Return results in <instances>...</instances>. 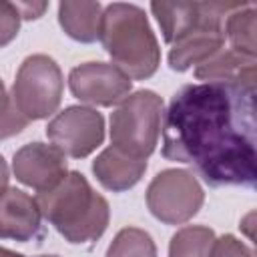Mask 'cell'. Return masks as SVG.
<instances>
[{
	"mask_svg": "<svg viewBox=\"0 0 257 257\" xmlns=\"http://www.w3.org/2000/svg\"><path fill=\"white\" fill-rule=\"evenodd\" d=\"M161 155L191 165L209 187H255V88L195 82L169 102Z\"/></svg>",
	"mask_w": 257,
	"mask_h": 257,
	"instance_id": "1",
	"label": "cell"
},
{
	"mask_svg": "<svg viewBox=\"0 0 257 257\" xmlns=\"http://www.w3.org/2000/svg\"><path fill=\"white\" fill-rule=\"evenodd\" d=\"M36 203L42 217L72 245L92 243L108 227V201L78 171H68L56 187L38 193Z\"/></svg>",
	"mask_w": 257,
	"mask_h": 257,
	"instance_id": "2",
	"label": "cell"
},
{
	"mask_svg": "<svg viewBox=\"0 0 257 257\" xmlns=\"http://www.w3.org/2000/svg\"><path fill=\"white\" fill-rule=\"evenodd\" d=\"M98 40L112 64L131 80L151 78L161 64L159 40L145 10L137 4L112 2L104 6Z\"/></svg>",
	"mask_w": 257,
	"mask_h": 257,
	"instance_id": "3",
	"label": "cell"
},
{
	"mask_svg": "<svg viewBox=\"0 0 257 257\" xmlns=\"http://www.w3.org/2000/svg\"><path fill=\"white\" fill-rule=\"evenodd\" d=\"M163 98L155 90H135L110 112V147L147 161L159 143Z\"/></svg>",
	"mask_w": 257,
	"mask_h": 257,
	"instance_id": "4",
	"label": "cell"
},
{
	"mask_svg": "<svg viewBox=\"0 0 257 257\" xmlns=\"http://www.w3.org/2000/svg\"><path fill=\"white\" fill-rule=\"evenodd\" d=\"M62 90L64 78L56 60L48 54H30L18 66L10 96L30 122L52 116L60 106Z\"/></svg>",
	"mask_w": 257,
	"mask_h": 257,
	"instance_id": "5",
	"label": "cell"
},
{
	"mask_svg": "<svg viewBox=\"0 0 257 257\" xmlns=\"http://www.w3.org/2000/svg\"><path fill=\"white\" fill-rule=\"evenodd\" d=\"M147 207L165 225H183L203 207L205 193L191 171L165 169L147 187Z\"/></svg>",
	"mask_w": 257,
	"mask_h": 257,
	"instance_id": "6",
	"label": "cell"
},
{
	"mask_svg": "<svg viewBox=\"0 0 257 257\" xmlns=\"http://www.w3.org/2000/svg\"><path fill=\"white\" fill-rule=\"evenodd\" d=\"M239 4L241 2H205L199 22L175 44H171L167 56L171 70L185 72L217 54L225 44L223 18Z\"/></svg>",
	"mask_w": 257,
	"mask_h": 257,
	"instance_id": "7",
	"label": "cell"
},
{
	"mask_svg": "<svg viewBox=\"0 0 257 257\" xmlns=\"http://www.w3.org/2000/svg\"><path fill=\"white\" fill-rule=\"evenodd\" d=\"M46 137L64 157L84 159L102 145L104 118L90 106H66L46 124Z\"/></svg>",
	"mask_w": 257,
	"mask_h": 257,
	"instance_id": "8",
	"label": "cell"
},
{
	"mask_svg": "<svg viewBox=\"0 0 257 257\" xmlns=\"http://www.w3.org/2000/svg\"><path fill=\"white\" fill-rule=\"evenodd\" d=\"M68 88L80 102L112 106L131 94L133 80L108 62H82L68 74Z\"/></svg>",
	"mask_w": 257,
	"mask_h": 257,
	"instance_id": "9",
	"label": "cell"
},
{
	"mask_svg": "<svg viewBox=\"0 0 257 257\" xmlns=\"http://www.w3.org/2000/svg\"><path fill=\"white\" fill-rule=\"evenodd\" d=\"M12 173L16 181L34 189L36 193L50 191L68 173L66 157L52 145L28 143L14 153Z\"/></svg>",
	"mask_w": 257,
	"mask_h": 257,
	"instance_id": "10",
	"label": "cell"
},
{
	"mask_svg": "<svg viewBox=\"0 0 257 257\" xmlns=\"http://www.w3.org/2000/svg\"><path fill=\"white\" fill-rule=\"evenodd\" d=\"M42 237V213L36 199L16 187L0 195V239L18 243Z\"/></svg>",
	"mask_w": 257,
	"mask_h": 257,
	"instance_id": "11",
	"label": "cell"
},
{
	"mask_svg": "<svg viewBox=\"0 0 257 257\" xmlns=\"http://www.w3.org/2000/svg\"><path fill=\"white\" fill-rule=\"evenodd\" d=\"M195 78L203 82H233L255 88L257 58L245 56L231 48H221L217 54L195 68Z\"/></svg>",
	"mask_w": 257,
	"mask_h": 257,
	"instance_id": "12",
	"label": "cell"
},
{
	"mask_svg": "<svg viewBox=\"0 0 257 257\" xmlns=\"http://www.w3.org/2000/svg\"><path fill=\"white\" fill-rule=\"evenodd\" d=\"M145 171H147V161L133 159L114 147H106L92 161V173L96 181L112 193H122L133 189L141 181Z\"/></svg>",
	"mask_w": 257,
	"mask_h": 257,
	"instance_id": "13",
	"label": "cell"
},
{
	"mask_svg": "<svg viewBox=\"0 0 257 257\" xmlns=\"http://www.w3.org/2000/svg\"><path fill=\"white\" fill-rule=\"evenodd\" d=\"M102 6L98 2H72L64 0L58 4V24L66 36L76 42H96L100 32Z\"/></svg>",
	"mask_w": 257,
	"mask_h": 257,
	"instance_id": "14",
	"label": "cell"
},
{
	"mask_svg": "<svg viewBox=\"0 0 257 257\" xmlns=\"http://www.w3.org/2000/svg\"><path fill=\"white\" fill-rule=\"evenodd\" d=\"M203 8L205 2H151V10L169 46L197 24Z\"/></svg>",
	"mask_w": 257,
	"mask_h": 257,
	"instance_id": "15",
	"label": "cell"
},
{
	"mask_svg": "<svg viewBox=\"0 0 257 257\" xmlns=\"http://www.w3.org/2000/svg\"><path fill=\"white\" fill-rule=\"evenodd\" d=\"M223 32L231 50L257 58V8L253 2H241L235 10H231L225 18Z\"/></svg>",
	"mask_w": 257,
	"mask_h": 257,
	"instance_id": "16",
	"label": "cell"
},
{
	"mask_svg": "<svg viewBox=\"0 0 257 257\" xmlns=\"http://www.w3.org/2000/svg\"><path fill=\"white\" fill-rule=\"evenodd\" d=\"M215 231L205 225H187L179 229L169 243V257H211Z\"/></svg>",
	"mask_w": 257,
	"mask_h": 257,
	"instance_id": "17",
	"label": "cell"
},
{
	"mask_svg": "<svg viewBox=\"0 0 257 257\" xmlns=\"http://www.w3.org/2000/svg\"><path fill=\"white\" fill-rule=\"evenodd\" d=\"M106 257H157V245L145 229L124 227L108 245Z\"/></svg>",
	"mask_w": 257,
	"mask_h": 257,
	"instance_id": "18",
	"label": "cell"
},
{
	"mask_svg": "<svg viewBox=\"0 0 257 257\" xmlns=\"http://www.w3.org/2000/svg\"><path fill=\"white\" fill-rule=\"evenodd\" d=\"M28 120L18 112L12 96L8 94L2 78H0V141L10 139L26 128Z\"/></svg>",
	"mask_w": 257,
	"mask_h": 257,
	"instance_id": "19",
	"label": "cell"
},
{
	"mask_svg": "<svg viewBox=\"0 0 257 257\" xmlns=\"http://www.w3.org/2000/svg\"><path fill=\"white\" fill-rule=\"evenodd\" d=\"M20 12L14 2L0 0V48L10 44L20 30Z\"/></svg>",
	"mask_w": 257,
	"mask_h": 257,
	"instance_id": "20",
	"label": "cell"
},
{
	"mask_svg": "<svg viewBox=\"0 0 257 257\" xmlns=\"http://www.w3.org/2000/svg\"><path fill=\"white\" fill-rule=\"evenodd\" d=\"M211 257H255V251L249 245H245L243 241H239L235 235L227 233V235L215 239Z\"/></svg>",
	"mask_w": 257,
	"mask_h": 257,
	"instance_id": "21",
	"label": "cell"
},
{
	"mask_svg": "<svg viewBox=\"0 0 257 257\" xmlns=\"http://www.w3.org/2000/svg\"><path fill=\"white\" fill-rule=\"evenodd\" d=\"M18 12H20V18L24 20H34V18H40L44 14V10L48 8L46 2H14Z\"/></svg>",
	"mask_w": 257,
	"mask_h": 257,
	"instance_id": "22",
	"label": "cell"
},
{
	"mask_svg": "<svg viewBox=\"0 0 257 257\" xmlns=\"http://www.w3.org/2000/svg\"><path fill=\"white\" fill-rule=\"evenodd\" d=\"M8 179H10V171H8V165H6L4 157L0 155V195L8 189Z\"/></svg>",
	"mask_w": 257,
	"mask_h": 257,
	"instance_id": "23",
	"label": "cell"
},
{
	"mask_svg": "<svg viewBox=\"0 0 257 257\" xmlns=\"http://www.w3.org/2000/svg\"><path fill=\"white\" fill-rule=\"evenodd\" d=\"M0 257H24V255H20V253H16V251H10V249H6V247H0Z\"/></svg>",
	"mask_w": 257,
	"mask_h": 257,
	"instance_id": "24",
	"label": "cell"
},
{
	"mask_svg": "<svg viewBox=\"0 0 257 257\" xmlns=\"http://www.w3.org/2000/svg\"><path fill=\"white\" fill-rule=\"evenodd\" d=\"M38 257H58V255H38Z\"/></svg>",
	"mask_w": 257,
	"mask_h": 257,
	"instance_id": "25",
	"label": "cell"
}]
</instances>
